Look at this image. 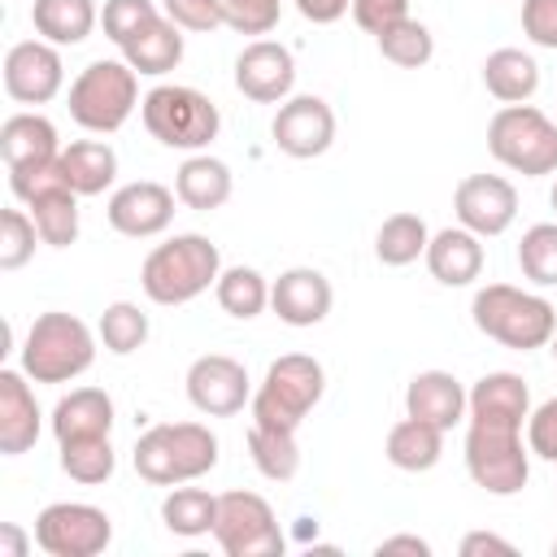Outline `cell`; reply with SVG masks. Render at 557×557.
<instances>
[{
    "label": "cell",
    "instance_id": "277c9868",
    "mask_svg": "<svg viewBox=\"0 0 557 557\" xmlns=\"http://www.w3.org/2000/svg\"><path fill=\"white\" fill-rule=\"evenodd\" d=\"M96 361V335L83 318L65 309H48L30 322L22 339V370L35 383H70Z\"/></svg>",
    "mask_w": 557,
    "mask_h": 557
},
{
    "label": "cell",
    "instance_id": "d6986e66",
    "mask_svg": "<svg viewBox=\"0 0 557 557\" xmlns=\"http://www.w3.org/2000/svg\"><path fill=\"white\" fill-rule=\"evenodd\" d=\"M466 409H470V392L448 370H418L405 387V413L422 418L440 431H453L466 418Z\"/></svg>",
    "mask_w": 557,
    "mask_h": 557
},
{
    "label": "cell",
    "instance_id": "3957f363",
    "mask_svg": "<svg viewBox=\"0 0 557 557\" xmlns=\"http://www.w3.org/2000/svg\"><path fill=\"white\" fill-rule=\"evenodd\" d=\"M470 318L474 326L513 348V352H531V348H548L553 331H557V309L553 300H544L540 292H522L513 283H487L474 292L470 300Z\"/></svg>",
    "mask_w": 557,
    "mask_h": 557
},
{
    "label": "cell",
    "instance_id": "4dcf8cb0",
    "mask_svg": "<svg viewBox=\"0 0 557 557\" xmlns=\"http://www.w3.org/2000/svg\"><path fill=\"white\" fill-rule=\"evenodd\" d=\"M161 522L170 535H183V540H196V535H213V522H218V496L205 492V487H170L165 500H161Z\"/></svg>",
    "mask_w": 557,
    "mask_h": 557
},
{
    "label": "cell",
    "instance_id": "ab89813d",
    "mask_svg": "<svg viewBox=\"0 0 557 557\" xmlns=\"http://www.w3.org/2000/svg\"><path fill=\"white\" fill-rule=\"evenodd\" d=\"M161 9L152 4V0H104V9H100V26H104V35L122 48L139 26H148L152 17H157Z\"/></svg>",
    "mask_w": 557,
    "mask_h": 557
},
{
    "label": "cell",
    "instance_id": "c3c4849f",
    "mask_svg": "<svg viewBox=\"0 0 557 557\" xmlns=\"http://www.w3.org/2000/svg\"><path fill=\"white\" fill-rule=\"evenodd\" d=\"M379 557L383 553H413V557H431V544L422 540V535H387V540H379V548H374Z\"/></svg>",
    "mask_w": 557,
    "mask_h": 557
},
{
    "label": "cell",
    "instance_id": "30bf717a",
    "mask_svg": "<svg viewBox=\"0 0 557 557\" xmlns=\"http://www.w3.org/2000/svg\"><path fill=\"white\" fill-rule=\"evenodd\" d=\"M213 540L226 557H278L287 544L270 500L257 492H222L218 496Z\"/></svg>",
    "mask_w": 557,
    "mask_h": 557
},
{
    "label": "cell",
    "instance_id": "e575fe53",
    "mask_svg": "<svg viewBox=\"0 0 557 557\" xmlns=\"http://www.w3.org/2000/svg\"><path fill=\"white\" fill-rule=\"evenodd\" d=\"M374 39H379L383 61H392V65H400V70H418V65H426V61L435 57V35H431V26L418 22V17H405V22L387 26V30L374 35Z\"/></svg>",
    "mask_w": 557,
    "mask_h": 557
},
{
    "label": "cell",
    "instance_id": "9c48e42d",
    "mask_svg": "<svg viewBox=\"0 0 557 557\" xmlns=\"http://www.w3.org/2000/svg\"><path fill=\"white\" fill-rule=\"evenodd\" d=\"M466 470L474 487L487 496H518L531 479V448L522 444V426H492L470 422L466 426Z\"/></svg>",
    "mask_w": 557,
    "mask_h": 557
},
{
    "label": "cell",
    "instance_id": "7bdbcfd3",
    "mask_svg": "<svg viewBox=\"0 0 557 557\" xmlns=\"http://www.w3.org/2000/svg\"><path fill=\"white\" fill-rule=\"evenodd\" d=\"M527 448L540 461L557 466V396H548L544 405L531 409V418H527Z\"/></svg>",
    "mask_w": 557,
    "mask_h": 557
},
{
    "label": "cell",
    "instance_id": "44dd1931",
    "mask_svg": "<svg viewBox=\"0 0 557 557\" xmlns=\"http://www.w3.org/2000/svg\"><path fill=\"white\" fill-rule=\"evenodd\" d=\"M531 418V392L527 379L513 370H492L470 387L466 422H492V426H522Z\"/></svg>",
    "mask_w": 557,
    "mask_h": 557
},
{
    "label": "cell",
    "instance_id": "ffe728a7",
    "mask_svg": "<svg viewBox=\"0 0 557 557\" xmlns=\"http://www.w3.org/2000/svg\"><path fill=\"white\" fill-rule=\"evenodd\" d=\"M26 379H30L26 370H0V453L4 457L30 453L44 426V413Z\"/></svg>",
    "mask_w": 557,
    "mask_h": 557
},
{
    "label": "cell",
    "instance_id": "52a82bcc",
    "mask_svg": "<svg viewBox=\"0 0 557 557\" xmlns=\"http://www.w3.org/2000/svg\"><path fill=\"white\" fill-rule=\"evenodd\" d=\"M487 152L522 178H544L557 170V122L535 104H500L487 122Z\"/></svg>",
    "mask_w": 557,
    "mask_h": 557
},
{
    "label": "cell",
    "instance_id": "e0dca14e",
    "mask_svg": "<svg viewBox=\"0 0 557 557\" xmlns=\"http://www.w3.org/2000/svg\"><path fill=\"white\" fill-rule=\"evenodd\" d=\"M174 191L165 183H152V178H135L126 187H117L109 196V226L126 239H152L161 231H170L174 222Z\"/></svg>",
    "mask_w": 557,
    "mask_h": 557
},
{
    "label": "cell",
    "instance_id": "ba28073f",
    "mask_svg": "<svg viewBox=\"0 0 557 557\" xmlns=\"http://www.w3.org/2000/svg\"><path fill=\"white\" fill-rule=\"evenodd\" d=\"M139 104V74L126 61H91L70 83V117L91 135H113Z\"/></svg>",
    "mask_w": 557,
    "mask_h": 557
},
{
    "label": "cell",
    "instance_id": "6da1fadb",
    "mask_svg": "<svg viewBox=\"0 0 557 557\" xmlns=\"http://www.w3.org/2000/svg\"><path fill=\"white\" fill-rule=\"evenodd\" d=\"M218 274H222V252H218V244H213L209 235L187 231V235H174V239L157 244V248L144 257V265H139V287H144V296H148L152 305L174 309V305H187V300L205 296V292L218 283Z\"/></svg>",
    "mask_w": 557,
    "mask_h": 557
},
{
    "label": "cell",
    "instance_id": "ac0fdd59",
    "mask_svg": "<svg viewBox=\"0 0 557 557\" xmlns=\"http://www.w3.org/2000/svg\"><path fill=\"white\" fill-rule=\"evenodd\" d=\"M335 305L331 278L313 265H292L270 283V309L287 326H318Z\"/></svg>",
    "mask_w": 557,
    "mask_h": 557
},
{
    "label": "cell",
    "instance_id": "60d3db41",
    "mask_svg": "<svg viewBox=\"0 0 557 557\" xmlns=\"http://www.w3.org/2000/svg\"><path fill=\"white\" fill-rule=\"evenodd\" d=\"M161 13L183 30H218L226 26V0H161Z\"/></svg>",
    "mask_w": 557,
    "mask_h": 557
},
{
    "label": "cell",
    "instance_id": "8d00e7d4",
    "mask_svg": "<svg viewBox=\"0 0 557 557\" xmlns=\"http://www.w3.org/2000/svg\"><path fill=\"white\" fill-rule=\"evenodd\" d=\"M61 448V470L74 479V483H104L117 466V453L109 444V435H96V440H70V444H57Z\"/></svg>",
    "mask_w": 557,
    "mask_h": 557
},
{
    "label": "cell",
    "instance_id": "f5cc1de1",
    "mask_svg": "<svg viewBox=\"0 0 557 557\" xmlns=\"http://www.w3.org/2000/svg\"><path fill=\"white\" fill-rule=\"evenodd\" d=\"M553 557H557V540H553Z\"/></svg>",
    "mask_w": 557,
    "mask_h": 557
},
{
    "label": "cell",
    "instance_id": "7c38bea8",
    "mask_svg": "<svg viewBox=\"0 0 557 557\" xmlns=\"http://www.w3.org/2000/svg\"><path fill=\"white\" fill-rule=\"evenodd\" d=\"M187 400L191 409H200L205 418H231L252 400V379L244 370V361L226 357V352H205L187 366Z\"/></svg>",
    "mask_w": 557,
    "mask_h": 557
},
{
    "label": "cell",
    "instance_id": "b9f144b4",
    "mask_svg": "<svg viewBox=\"0 0 557 557\" xmlns=\"http://www.w3.org/2000/svg\"><path fill=\"white\" fill-rule=\"evenodd\" d=\"M283 17V0H226V26L239 35H270Z\"/></svg>",
    "mask_w": 557,
    "mask_h": 557
},
{
    "label": "cell",
    "instance_id": "d4e9b609",
    "mask_svg": "<svg viewBox=\"0 0 557 557\" xmlns=\"http://www.w3.org/2000/svg\"><path fill=\"white\" fill-rule=\"evenodd\" d=\"M122 61H126L135 74H148V78L170 74V70L183 61V26H174L165 13H157L148 26H139V30L122 44Z\"/></svg>",
    "mask_w": 557,
    "mask_h": 557
},
{
    "label": "cell",
    "instance_id": "4316f807",
    "mask_svg": "<svg viewBox=\"0 0 557 557\" xmlns=\"http://www.w3.org/2000/svg\"><path fill=\"white\" fill-rule=\"evenodd\" d=\"M383 457L405 470V474H422V470H435L440 457H444V431L422 422V418H400L392 431H387V444H383Z\"/></svg>",
    "mask_w": 557,
    "mask_h": 557
},
{
    "label": "cell",
    "instance_id": "f35d334b",
    "mask_svg": "<svg viewBox=\"0 0 557 557\" xmlns=\"http://www.w3.org/2000/svg\"><path fill=\"white\" fill-rule=\"evenodd\" d=\"M39 226L26 209H4L0 213V270H22L35 257Z\"/></svg>",
    "mask_w": 557,
    "mask_h": 557
},
{
    "label": "cell",
    "instance_id": "9a60e30c",
    "mask_svg": "<svg viewBox=\"0 0 557 557\" xmlns=\"http://www.w3.org/2000/svg\"><path fill=\"white\" fill-rule=\"evenodd\" d=\"M453 213L466 231L483 239L505 235L518 218V187L500 174H466L453 191Z\"/></svg>",
    "mask_w": 557,
    "mask_h": 557
},
{
    "label": "cell",
    "instance_id": "816d5d0a",
    "mask_svg": "<svg viewBox=\"0 0 557 557\" xmlns=\"http://www.w3.org/2000/svg\"><path fill=\"white\" fill-rule=\"evenodd\" d=\"M548 205H553V209H557V183H553V191H548Z\"/></svg>",
    "mask_w": 557,
    "mask_h": 557
},
{
    "label": "cell",
    "instance_id": "d590c367",
    "mask_svg": "<svg viewBox=\"0 0 557 557\" xmlns=\"http://www.w3.org/2000/svg\"><path fill=\"white\" fill-rule=\"evenodd\" d=\"M96 335H100V344L113 357H126V352L144 348V339H148V313L139 305H131V300H113V305H104V313L96 322Z\"/></svg>",
    "mask_w": 557,
    "mask_h": 557
},
{
    "label": "cell",
    "instance_id": "484cf974",
    "mask_svg": "<svg viewBox=\"0 0 557 557\" xmlns=\"http://www.w3.org/2000/svg\"><path fill=\"white\" fill-rule=\"evenodd\" d=\"M0 157L4 165H30V161H57L61 157V139H57V126L44 117V113H13L4 117L0 126Z\"/></svg>",
    "mask_w": 557,
    "mask_h": 557
},
{
    "label": "cell",
    "instance_id": "d6a6232c",
    "mask_svg": "<svg viewBox=\"0 0 557 557\" xmlns=\"http://www.w3.org/2000/svg\"><path fill=\"white\" fill-rule=\"evenodd\" d=\"M213 296H218L222 313L248 322V318L265 313V305H270V283H265V274L252 270V265H226V270L218 274V283H213Z\"/></svg>",
    "mask_w": 557,
    "mask_h": 557
},
{
    "label": "cell",
    "instance_id": "836d02e7",
    "mask_svg": "<svg viewBox=\"0 0 557 557\" xmlns=\"http://www.w3.org/2000/svg\"><path fill=\"white\" fill-rule=\"evenodd\" d=\"M248 453H252V466H257L270 483H287V479H296V470H300L296 431H278V426L252 422V426H248Z\"/></svg>",
    "mask_w": 557,
    "mask_h": 557
},
{
    "label": "cell",
    "instance_id": "7402d4cb",
    "mask_svg": "<svg viewBox=\"0 0 557 557\" xmlns=\"http://www.w3.org/2000/svg\"><path fill=\"white\" fill-rule=\"evenodd\" d=\"M426 270L435 283L444 287H470L479 274H483V235L466 231L461 222L457 226H444L431 235L426 244Z\"/></svg>",
    "mask_w": 557,
    "mask_h": 557
},
{
    "label": "cell",
    "instance_id": "ee69618b",
    "mask_svg": "<svg viewBox=\"0 0 557 557\" xmlns=\"http://www.w3.org/2000/svg\"><path fill=\"white\" fill-rule=\"evenodd\" d=\"M352 22L366 30V35H383L387 26L405 22L409 17V0H352Z\"/></svg>",
    "mask_w": 557,
    "mask_h": 557
},
{
    "label": "cell",
    "instance_id": "83f0119b",
    "mask_svg": "<svg viewBox=\"0 0 557 557\" xmlns=\"http://www.w3.org/2000/svg\"><path fill=\"white\" fill-rule=\"evenodd\" d=\"M100 22L96 0H35L30 4V26L39 39L57 44V48H74L83 44Z\"/></svg>",
    "mask_w": 557,
    "mask_h": 557
},
{
    "label": "cell",
    "instance_id": "f546056e",
    "mask_svg": "<svg viewBox=\"0 0 557 557\" xmlns=\"http://www.w3.org/2000/svg\"><path fill=\"white\" fill-rule=\"evenodd\" d=\"M483 87L500 104H527L535 96V87H540V65L522 48H496L483 61Z\"/></svg>",
    "mask_w": 557,
    "mask_h": 557
},
{
    "label": "cell",
    "instance_id": "7a4b0ae2",
    "mask_svg": "<svg viewBox=\"0 0 557 557\" xmlns=\"http://www.w3.org/2000/svg\"><path fill=\"white\" fill-rule=\"evenodd\" d=\"M135 474L152 487L196 483L218 466V435L205 422H157L131 448Z\"/></svg>",
    "mask_w": 557,
    "mask_h": 557
},
{
    "label": "cell",
    "instance_id": "cb8c5ba5",
    "mask_svg": "<svg viewBox=\"0 0 557 557\" xmlns=\"http://www.w3.org/2000/svg\"><path fill=\"white\" fill-rule=\"evenodd\" d=\"M231 191H235L231 165L218 161V157H209V152H191V157L178 165V174H174V196H178L187 209H196V213L222 209V205L231 200Z\"/></svg>",
    "mask_w": 557,
    "mask_h": 557
},
{
    "label": "cell",
    "instance_id": "681fc988",
    "mask_svg": "<svg viewBox=\"0 0 557 557\" xmlns=\"http://www.w3.org/2000/svg\"><path fill=\"white\" fill-rule=\"evenodd\" d=\"M0 557H26V535H22L17 522L0 527Z\"/></svg>",
    "mask_w": 557,
    "mask_h": 557
},
{
    "label": "cell",
    "instance_id": "603a6c76",
    "mask_svg": "<svg viewBox=\"0 0 557 557\" xmlns=\"http://www.w3.org/2000/svg\"><path fill=\"white\" fill-rule=\"evenodd\" d=\"M113 431V396L104 387H74L52 409V435L57 444L70 440H96Z\"/></svg>",
    "mask_w": 557,
    "mask_h": 557
},
{
    "label": "cell",
    "instance_id": "bcb514c9",
    "mask_svg": "<svg viewBox=\"0 0 557 557\" xmlns=\"http://www.w3.org/2000/svg\"><path fill=\"white\" fill-rule=\"evenodd\" d=\"M352 9V0H296V13L313 26H331Z\"/></svg>",
    "mask_w": 557,
    "mask_h": 557
},
{
    "label": "cell",
    "instance_id": "f1b7e54d",
    "mask_svg": "<svg viewBox=\"0 0 557 557\" xmlns=\"http://www.w3.org/2000/svg\"><path fill=\"white\" fill-rule=\"evenodd\" d=\"M57 165H61V178L78 196H100L117 178V152L104 139H74V144H65Z\"/></svg>",
    "mask_w": 557,
    "mask_h": 557
},
{
    "label": "cell",
    "instance_id": "5bb4252c",
    "mask_svg": "<svg viewBox=\"0 0 557 557\" xmlns=\"http://www.w3.org/2000/svg\"><path fill=\"white\" fill-rule=\"evenodd\" d=\"M270 135L274 148L296 161L322 157L335 144V109L322 96H287L270 122Z\"/></svg>",
    "mask_w": 557,
    "mask_h": 557
},
{
    "label": "cell",
    "instance_id": "8fae6325",
    "mask_svg": "<svg viewBox=\"0 0 557 557\" xmlns=\"http://www.w3.org/2000/svg\"><path fill=\"white\" fill-rule=\"evenodd\" d=\"M113 540V522L100 505L87 500H52L35 518V544L48 557H96Z\"/></svg>",
    "mask_w": 557,
    "mask_h": 557
},
{
    "label": "cell",
    "instance_id": "74e56055",
    "mask_svg": "<svg viewBox=\"0 0 557 557\" xmlns=\"http://www.w3.org/2000/svg\"><path fill=\"white\" fill-rule=\"evenodd\" d=\"M518 270L535 287H557V222H535L518 239Z\"/></svg>",
    "mask_w": 557,
    "mask_h": 557
},
{
    "label": "cell",
    "instance_id": "4fadbf2b",
    "mask_svg": "<svg viewBox=\"0 0 557 557\" xmlns=\"http://www.w3.org/2000/svg\"><path fill=\"white\" fill-rule=\"evenodd\" d=\"M65 87L61 48L48 39H22L4 52V91L17 104H48Z\"/></svg>",
    "mask_w": 557,
    "mask_h": 557
},
{
    "label": "cell",
    "instance_id": "1f68e13d",
    "mask_svg": "<svg viewBox=\"0 0 557 557\" xmlns=\"http://www.w3.org/2000/svg\"><path fill=\"white\" fill-rule=\"evenodd\" d=\"M426 244H431V231L418 213L400 209L392 218H383L379 235H374V257L383 265H413L418 257H426Z\"/></svg>",
    "mask_w": 557,
    "mask_h": 557
},
{
    "label": "cell",
    "instance_id": "7dc6e473",
    "mask_svg": "<svg viewBox=\"0 0 557 557\" xmlns=\"http://www.w3.org/2000/svg\"><path fill=\"white\" fill-rule=\"evenodd\" d=\"M483 553H500V557H513L518 548H513L509 540L492 535V531H470V535L461 540V557H483Z\"/></svg>",
    "mask_w": 557,
    "mask_h": 557
},
{
    "label": "cell",
    "instance_id": "f6af8a7d",
    "mask_svg": "<svg viewBox=\"0 0 557 557\" xmlns=\"http://www.w3.org/2000/svg\"><path fill=\"white\" fill-rule=\"evenodd\" d=\"M522 35L535 48L557 52V0H522Z\"/></svg>",
    "mask_w": 557,
    "mask_h": 557
},
{
    "label": "cell",
    "instance_id": "5b68a950",
    "mask_svg": "<svg viewBox=\"0 0 557 557\" xmlns=\"http://www.w3.org/2000/svg\"><path fill=\"white\" fill-rule=\"evenodd\" d=\"M139 117L157 144L178 148V152H205L222 131L218 104L205 91L183 87V83H157L139 100Z\"/></svg>",
    "mask_w": 557,
    "mask_h": 557
},
{
    "label": "cell",
    "instance_id": "f907efd6",
    "mask_svg": "<svg viewBox=\"0 0 557 557\" xmlns=\"http://www.w3.org/2000/svg\"><path fill=\"white\" fill-rule=\"evenodd\" d=\"M548 352H553V361H557V331H553V339H548Z\"/></svg>",
    "mask_w": 557,
    "mask_h": 557
},
{
    "label": "cell",
    "instance_id": "2e32d148",
    "mask_svg": "<svg viewBox=\"0 0 557 557\" xmlns=\"http://www.w3.org/2000/svg\"><path fill=\"white\" fill-rule=\"evenodd\" d=\"M235 87L252 104H283L296 87V57L278 39H252L235 57Z\"/></svg>",
    "mask_w": 557,
    "mask_h": 557
},
{
    "label": "cell",
    "instance_id": "8992f818",
    "mask_svg": "<svg viewBox=\"0 0 557 557\" xmlns=\"http://www.w3.org/2000/svg\"><path fill=\"white\" fill-rule=\"evenodd\" d=\"M326 392V370L318 357L309 352H287L278 361H270L265 379L257 383L248 409L252 422L261 426H278V431H300V422L309 418V409L322 400Z\"/></svg>",
    "mask_w": 557,
    "mask_h": 557
}]
</instances>
